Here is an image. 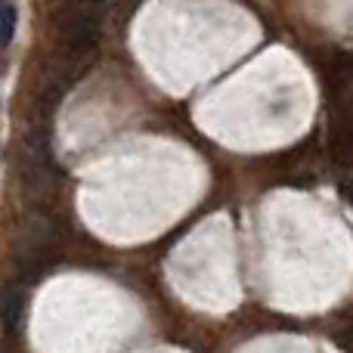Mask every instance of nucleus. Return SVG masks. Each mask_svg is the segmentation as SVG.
<instances>
[{
  "label": "nucleus",
  "mask_w": 353,
  "mask_h": 353,
  "mask_svg": "<svg viewBox=\"0 0 353 353\" xmlns=\"http://www.w3.org/2000/svg\"><path fill=\"white\" fill-rule=\"evenodd\" d=\"M344 195H347V199L353 201V180H347V183H344Z\"/></svg>",
  "instance_id": "39448f33"
},
{
  "label": "nucleus",
  "mask_w": 353,
  "mask_h": 353,
  "mask_svg": "<svg viewBox=\"0 0 353 353\" xmlns=\"http://www.w3.org/2000/svg\"><path fill=\"white\" fill-rule=\"evenodd\" d=\"M99 3V0H84V6H97Z\"/></svg>",
  "instance_id": "423d86ee"
},
{
  "label": "nucleus",
  "mask_w": 353,
  "mask_h": 353,
  "mask_svg": "<svg viewBox=\"0 0 353 353\" xmlns=\"http://www.w3.org/2000/svg\"><path fill=\"white\" fill-rule=\"evenodd\" d=\"M99 41V12L97 6H81L59 22V43L68 53H87Z\"/></svg>",
  "instance_id": "f257e3e1"
},
{
  "label": "nucleus",
  "mask_w": 353,
  "mask_h": 353,
  "mask_svg": "<svg viewBox=\"0 0 353 353\" xmlns=\"http://www.w3.org/2000/svg\"><path fill=\"white\" fill-rule=\"evenodd\" d=\"M16 22H19L16 6H12L10 0H0V47H6V43L12 41V34H16Z\"/></svg>",
  "instance_id": "20e7f679"
},
{
  "label": "nucleus",
  "mask_w": 353,
  "mask_h": 353,
  "mask_svg": "<svg viewBox=\"0 0 353 353\" xmlns=\"http://www.w3.org/2000/svg\"><path fill=\"white\" fill-rule=\"evenodd\" d=\"M22 316H25V294L16 285H3L0 288V323H3V329L16 332Z\"/></svg>",
  "instance_id": "7ed1b4c3"
},
{
  "label": "nucleus",
  "mask_w": 353,
  "mask_h": 353,
  "mask_svg": "<svg viewBox=\"0 0 353 353\" xmlns=\"http://www.w3.org/2000/svg\"><path fill=\"white\" fill-rule=\"evenodd\" d=\"M332 155L338 165L353 168V109H341L332 128Z\"/></svg>",
  "instance_id": "f03ea898"
}]
</instances>
